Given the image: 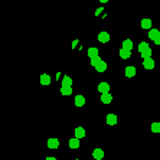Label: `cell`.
Listing matches in <instances>:
<instances>
[{"label": "cell", "instance_id": "6da1fadb", "mask_svg": "<svg viewBox=\"0 0 160 160\" xmlns=\"http://www.w3.org/2000/svg\"><path fill=\"white\" fill-rule=\"evenodd\" d=\"M154 61L152 59V58H147V59H143V68H146V69H153L154 68Z\"/></svg>", "mask_w": 160, "mask_h": 160}, {"label": "cell", "instance_id": "7a4b0ae2", "mask_svg": "<svg viewBox=\"0 0 160 160\" xmlns=\"http://www.w3.org/2000/svg\"><path fill=\"white\" fill-rule=\"evenodd\" d=\"M92 157L95 160H101L104 157V152H103V149H94V152H92Z\"/></svg>", "mask_w": 160, "mask_h": 160}, {"label": "cell", "instance_id": "3957f363", "mask_svg": "<svg viewBox=\"0 0 160 160\" xmlns=\"http://www.w3.org/2000/svg\"><path fill=\"white\" fill-rule=\"evenodd\" d=\"M98 91H100L101 94L110 92V84H108V82H101V84H98Z\"/></svg>", "mask_w": 160, "mask_h": 160}, {"label": "cell", "instance_id": "277c9868", "mask_svg": "<svg viewBox=\"0 0 160 160\" xmlns=\"http://www.w3.org/2000/svg\"><path fill=\"white\" fill-rule=\"evenodd\" d=\"M75 137L79 139V140L85 137V130H84V127H76V128H75Z\"/></svg>", "mask_w": 160, "mask_h": 160}, {"label": "cell", "instance_id": "5b68a950", "mask_svg": "<svg viewBox=\"0 0 160 160\" xmlns=\"http://www.w3.org/2000/svg\"><path fill=\"white\" fill-rule=\"evenodd\" d=\"M113 101V95L110 92H105V94H101V103L104 104H110Z\"/></svg>", "mask_w": 160, "mask_h": 160}, {"label": "cell", "instance_id": "8992f818", "mask_svg": "<svg viewBox=\"0 0 160 160\" xmlns=\"http://www.w3.org/2000/svg\"><path fill=\"white\" fill-rule=\"evenodd\" d=\"M107 124L108 125L117 124V115H115V114H108V115H107Z\"/></svg>", "mask_w": 160, "mask_h": 160}, {"label": "cell", "instance_id": "52a82bcc", "mask_svg": "<svg viewBox=\"0 0 160 160\" xmlns=\"http://www.w3.org/2000/svg\"><path fill=\"white\" fill-rule=\"evenodd\" d=\"M98 40H100L101 43H107V42L110 40V33H107V32L98 33Z\"/></svg>", "mask_w": 160, "mask_h": 160}, {"label": "cell", "instance_id": "ba28073f", "mask_svg": "<svg viewBox=\"0 0 160 160\" xmlns=\"http://www.w3.org/2000/svg\"><path fill=\"white\" fill-rule=\"evenodd\" d=\"M48 147H49V149H58V147H59V140L55 139V137L49 139V140H48Z\"/></svg>", "mask_w": 160, "mask_h": 160}, {"label": "cell", "instance_id": "9c48e42d", "mask_svg": "<svg viewBox=\"0 0 160 160\" xmlns=\"http://www.w3.org/2000/svg\"><path fill=\"white\" fill-rule=\"evenodd\" d=\"M74 103H75V105L76 107H82L84 104H85V97H84V95H76Z\"/></svg>", "mask_w": 160, "mask_h": 160}, {"label": "cell", "instance_id": "30bf717a", "mask_svg": "<svg viewBox=\"0 0 160 160\" xmlns=\"http://www.w3.org/2000/svg\"><path fill=\"white\" fill-rule=\"evenodd\" d=\"M40 84L42 85H49L51 84V76L48 74H42L40 75Z\"/></svg>", "mask_w": 160, "mask_h": 160}, {"label": "cell", "instance_id": "8fae6325", "mask_svg": "<svg viewBox=\"0 0 160 160\" xmlns=\"http://www.w3.org/2000/svg\"><path fill=\"white\" fill-rule=\"evenodd\" d=\"M147 35H149V38H150L152 40H156V39H157V38L160 36V32L157 30V29H150Z\"/></svg>", "mask_w": 160, "mask_h": 160}, {"label": "cell", "instance_id": "7c38bea8", "mask_svg": "<svg viewBox=\"0 0 160 160\" xmlns=\"http://www.w3.org/2000/svg\"><path fill=\"white\" fill-rule=\"evenodd\" d=\"M136 75V68L134 67H127L125 68V76L127 78H133Z\"/></svg>", "mask_w": 160, "mask_h": 160}, {"label": "cell", "instance_id": "4fadbf2b", "mask_svg": "<svg viewBox=\"0 0 160 160\" xmlns=\"http://www.w3.org/2000/svg\"><path fill=\"white\" fill-rule=\"evenodd\" d=\"M68 144H69V147H71V149H78V147H79V139L72 137L71 140L68 142Z\"/></svg>", "mask_w": 160, "mask_h": 160}, {"label": "cell", "instance_id": "5bb4252c", "mask_svg": "<svg viewBox=\"0 0 160 160\" xmlns=\"http://www.w3.org/2000/svg\"><path fill=\"white\" fill-rule=\"evenodd\" d=\"M123 49H127V51H131L133 49V40H130V39H125L124 42H123V46H121Z\"/></svg>", "mask_w": 160, "mask_h": 160}, {"label": "cell", "instance_id": "9a60e30c", "mask_svg": "<svg viewBox=\"0 0 160 160\" xmlns=\"http://www.w3.org/2000/svg\"><path fill=\"white\" fill-rule=\"evenodd\" d=\"M120 56L123 58V59H128L130 56H131V51H127V49H120Z\"/></svg>", "mask_w": 160, "mask_h": 160}, {"label": "cell", "instance_id": "2e32d148", "mask_svg": "<svg viewBox=\"0 0 160 160\" xmlns=\"http://www.w3.org/2000/svg\"><path fill=\"white\" fill-rule=\"evenodd\" d=\"M71 85H72V79L68 75H65L64 79H62V87H71Z\"/></svg>", "mask_w": 160, "mask_h": 160}, {"label": "cell", "instance_id": "e0dca14e", "mask_svg": "<svg viewBox=\"0 0 160 160\" xmlns=\"http://www.w3.org/2000/svg\"><path fill=\"white\" fill-rule=\"evenodd\" d=\"M142 28L143 29H150V28H152V20H150V19H143Z\"/></svg>", "mask_w": 160, "mask_h": 160}, {"label": "cell", "instance_id": "ac0fdd59", "mask_svg": "<svg viewBox=\"0 0 160 160\" xmlns=\"http://www.w3.org/2000/svg\"><path fill=\"white\" fill-rule=\"evenodd\" d=\"M103 59H101V56H95V58H91V65L94 67V68H97L98 67V64L101 62Z\"/></svg>", "mask_w": 160, "mask_h": 160}, {"label": "cell", "instance_id": "d6986e66", "mask_svg": "<svg viewBox=\"0 0 160 160\" xmlns=\"http://www.w3.org/2000/svg\"><path fill=\"white\" fill-rule=\"evenodd\" d=\"M152 53H153V51H152V48H147L146 51H143V52H142L143 59H147V58H152Z\"/></svg>", "mask_w": 160, "mask_h": 160}, {"label": "cell", "instance_id": "ffe728a7", "mask_svg": "<svg viewBox=\"0 0 160 160\" xmlns=\"http://www.w3.org/2000/svg\"><path fill=\"white\" fill-rule=\"evenodd\" d=\"M95 69H97L98 72H104V71L107 69V62H104V61H101V62L98 64V67H97Z\"/></svg>", "mask_w": 160, "mask_h": 160}, {"label": "cell", "instance_id": "44dd1931", "mask_svg": "<svg viewBox=\"0 0 160 160\" xmlns=\"http://www.w3.org/2000/svg\"><path fill=\"white\" fill-rule=\"evenodd\" d=\"M88 56L89 58H95V56H98V49H97V48H89L88 49Z\"/></svg>", "mask_w": 160, "mask_h": 160}, {"label": "cell", "instance_id": "7402d4cb", "mask_svg": "<svg viewBox=\"0 0 160 160\" xmlns=\"http://www.w3.org/2000/svg\"><path fill=\"white\" fill-rule=\"evenodd\" d=\"M61 94H62V95H71L72 88L71 87H62V88H61Z\"/></svg>", "mask_w": 160, "mask_h": 160}, {"label": "cell", "instance_id": "603a6c76", "mask_svg": "<svg viewBox=\"0 0 160 160\" xmlns=\"http://www.w3.org/2000/svg\"><path fill=\"white\" fill-rule=\"evenodd\" d=\"M152 131L153 133H160V123H153L152 124Z\"/></svg>", "mask_w": 160, "mask_h": 160}, {"label": "cell", "instance_id": "cb8c5ba5", "mask_svg": "<svg viewBox=\"0 0 160 160\" xmlns=\"http://www.w3.org/2000/svg\"><path fill=\"white\" fill-rule=\"evenodd\" d=\"M147 48H150V46H149V45H147V43H146V42H142V43H140V45H139V52L142 53L143 51H146V49H147Z\"/></svg>", "mask_w": 160, "mask_h": 160}, {"label": "cell", "instance_id": "d4e9b609", "mask_svg": "<svg viewBox=\"0 0 160 160\" xmlns=\"http://www.w3.org/2000/svg\"><path fill=\"white\" fill-rule=\"evenodd\" d=\"M154 43H156V45H160V36L156 39V40H154Z\"/></svg>", "mask_w": 160, "mask_h": 160}, {"label": "cell", "instance_id": "484cf974", "mask_svg": "<svg viewBox=\"0 0 160 160\" xmlns=\"http://www.w3.org/2000/svg\"><path fill=\"white\" fill-rule=\"evenodd\" d=\"M46 160H56L55 157H46Z\"/></svg>", "mask_w": 160, "mask_h": 160}, {"label": "cell", "instance_id": "4316f807", "mask_svg": "<svg viewBox=\"0 0 160 160\" xmlns=\"http://www.w3.org/2000/svg\"><path fill=\"white\" fill-rule=\"evenodd\" d=\"M100 1H101V3H107L108 0H100Z\"/></svg>", "mask_w": 160, "mask_h": 160}, {"label": "cell", "instance_id": "83f0119b", "mask_svg": "<svg viewBox=\"0 0 160 160\" xmlns=\"http://www.w3.org/2000/svg\"><path fill=\"white\" fill-rule=\"evenodd\" d=\"M75 160H79V159H75Z\"/></svg>", "mask_w": 160, "mask_h": 160}]
</instances>
